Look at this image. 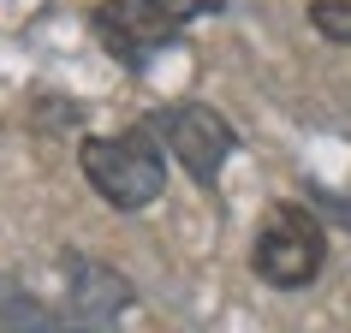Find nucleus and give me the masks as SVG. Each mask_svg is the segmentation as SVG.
<instances>
[{
    "mask_svg": "<svg viewBox=\"0 0 351 333\" xmlns=\"http://www.w3.org/2000/svg\"><path fill=\"white\" fill-rule=\"evenodd\" d=\"M77 166L113 208H149L167 190V161L155 149V131H119V137H84Z\"/></svg>",
    "mask_w": 351,
    "mask_h": 333,
    "instance_id": "nucleus-1",
    "label": "nucleus"
},
{
    "mask_svg": "<svg viewBox=\"0 0 351 333\" xmlns=\"http://www.w3.org/2000/svg\"><path fill=\"white\" fill-rule=\"evenodd\" d=\"M328 262V238H322V221H315L304 203H274L268 221L256 232V250H250V268H256L268 286L280 292H298L310 286Z\"/></svg>",
    "mask_w": 351,
    "mask_h": 333,
    "instance_id": "nucleus-2",
    "label": "nucleus"
},
{
    "mask_svg": "<svg viewBox=\"0 0 351 333\" xmlns=\"http://www.w3.org/2000/svg\"><path fill=\"white\" fill-rule=\"evenodd\" d=\"M149 131L173 149V161L185 166L197 185H215L226 155L239 149V131L226 125V113L203 108V101H167V108H155L149 113Z\"/></svg>",
    "mask_w": 351,
    "mask_h": 333,
    "instance_id": "nucleus-3",
    "label": "nucleus"
},
{
    "mask_svg": "<svg viewBox=\"0 0 351 333\" xmlns=\"http://www.w3.org/2000/svg\"><path fill=\"white\" fill-rule=\"evenodd\" d=\"M131 310H137V292L125 274L90 256H66V328L72 333H119Z\"/></svg>",
    "mask_w": 351,
    "mask_h": 333,
    "instance_id": "nucleus-4",
    "label": "nucleus"
},
{
    "mask_svg": "<svg viewBox=\"0 0 351 333\" xmlns=\"http://www.w3.org/2000/svg\"><path fill=\"white\" fill-rule=\"evenodd\" d=\"M90 24H95V36H101V48L113 60H125V66H143L155 48H167V42L179 36V24L167 18L155 0H101Z\"/></svg>",
    "mask_w": 351,
    "mask_h": 333,
    "instance_id": "nucleus-5",
    "label": "nucleus"
},
{
    "mask_svg": "<svg viewBox=\"0 0 351 333\" xmlns=\"http://www.w3.org/2000/svg\"><path fill=\"white\" fill-rule=\"evenodd\" d=\"M54 315L42 310V297L24 286V280L0 274V333H48Z\"/></svg>",
    "mask_w": 351,
    "mask_h": 333,
    "instance_id": "nucleus-6",
    "label": "nucleus"
},
{
    "mask_svg": "<svg viewBox=\"0 0 351 333\" xmlns=\"http://www.w3.org/2000/svg\"><path fill=\"white\" fill-rule=\"evenodd\" d=\"M310 24L328 42H346V48H351V0H315V6H310Z\"/></svg>",
    "mask_w": 351,
    "mask_h": 333,
    "instance_id": "nucleus-7",
    "label": "nucleus"
},
{
    "mask_svg": "<svg viewBox=\"0 0 351 333\" xmlns=\"http://www.w3.org/2000/svg\"><path fill=\"white\" fill-rule=\"evenodd\" d=\"M155 6H161V12H167L173 24H179V30H185L191 18H203V12H221L226 0H155Z\"/></svg>",
    "mask_w": 351,
    "mask_h": 333,
    "instance_id": "nucleus-8",
    "label": "nucleus"
}]
</instances>
